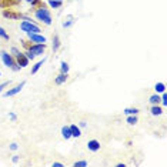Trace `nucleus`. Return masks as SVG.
<instances>
[{
	"instance_id": "1",
	"label": "nucleus",
	"mask_w": 167,
	"mask_h": 167,
	"mask_svg": "<svg viewBox=\"0 0 167 167\" xmlns=\"http://www.w3.org/2000/svg\"><path fill=\"white\" fill-rule=\"evenodd\" d=\"M34 16H36V19H39V20L43 22V23L47 24V26L52 24V14H50V12H49V9H46V6L40 7V9H36Z\"/></svg>"
},
{
	"instance_id": "2",
	"label": "nucleus",
	"mask_w": 167,
	"mask_h": 167,
	"mask_svg": "<svg viewBox=\"0 0 167 167\" xmlns=\"http://www.w3.org/2000/svg\"><path fill=\"white\" fill-rule=\"evenodd\" d=\"M0 56H2V60H3V63L6 64L9 69H12V70L17 71L20 67L17 66V63L14 61V57L12 56V54H9L7 52H0Z\"/></svg>"
},
{
	"instance_id": "3",
	"label": "nucleus",
	"mask_w": 167,
	"mask_h": 167,
	"mask_svg": "<svg viewBox=\"0 0 167 167\" xmlns=\"http://www.w3.org/2000/svg\"><path fill=\"white\" fill-rule=\"evenodd\" d=\"M20 30H23V32H26V33H40V27L39 26H36L34 24V22L33 20H24V22H22L20 23Z\"/></svg>"
},
{
	"instance_id": "4",
	"label": "nucleus",
	"mask_w": 167,
	"mask_h": 167,
	"mask_svg": "<svg viewBox=\"0 0 167 167\" xmlns=\"http://www.w3.org/2000/svg\"><path fill=\"white\" fill-rule=\"evenodd\" d=\"M27 50H30L34 56H42V54H44V50H46V44L44 43H34V44H32Z\"/></svg>"
},
{
	"instance_id": "5",
	"label": "nucleus",
	"mask_w": 167,
	"mask_h": 167,
	"mask_svg": "<svg viewBox=\"0 0 167 167\" xmlns=\"http://www.w3.org/2000/svg\"><path fill=\"white\" fill-rule=\"evenodd\" d=\"M24 86H26V81H22L20 84H17V86H14L13 89H10V90L4 91V93H3V96H4V97H12V96H14V94L20 93V91H22V89H23Z\"/></svg>"
},
{
	"instance_id": "6",
	"label": "nucleus",
	"mask_w": 167,
	"mask_h": 167,
	"mask_svg": "<svg viewBox=\"0 0 167 167\" xmlns=\"http://www.w3.org/2000/svg\"><path fill=\"white\" fill-rule=\"evenodd\" d=\"M3 17H6V19H14V20H17V19H23V20H27V19H29V17H24L22 13H14V12L6 10V9L3 10Z\"/></svg>"
},
{
	"instance_id": "7",
	"label": "nucleus",
	"mask_w": 167,
	"mask_h": 167,
	"mask_svg": "<svg viewBox=\"0 0 167 167\" xmlns=\"http://www.w3.org/2000/svg\"><path fill=\"white\" fill-rule=\"evenodd\" d=\"M27 37H29V40L33 42V43H46V37L42 36L40 33H27Z\"/></svg>"
},
{
	"instance_id": "8",
	"label": "nucleus",
	"mask_w": 167,
	"mask_h": 167,
	"mask_svg": "<svg viewBox=\"0 0 167 167\" xmlns=\"http://www.w3.org/2000/svg\"><path fill=\"white\" fill-rule=\"evenodd\" d=\"M16 63H17V66L20 67V69H23V67L29 66V59H27V56L24 53H20L19 56L16 57Z\"/></svg>"
},
{
	"instance_id": "9",
	"label": "nucleus",
	"mask_w": 167,
	"mask_h": 167,
	"mask_svg": "<svg viewBox=\"0 0 167 167\" xmlns=\"http://www.w3.org/2000/svg\"><path fill=\"white\" fill-rule=\"evenodd\" d=\"M16 4H19L17 0H0V7L2 9H7V7L16 6Z\"/></svg>"
},
{
	"instance_id": "10",
	"label": "nucleus",
	"mask_w": 167,
	"mask_h": 167,
	"mask_svg": "<svg viewBox=\"0 0 167 167\" xmlns=\"http://www.w3.org/2000/svg\"><path fill=\"white\" fill-rule=\"evenodd\" d=\"M87 149L90 151H99L100 150V143L97 140H90L89 143H87Z\"/></svg>"
},
{
	"instance_id": "11",
	"label": "nucleus",
	"mask_w": 167,
	"mask_h": 167,
	"mask_svg": "<svg viewBox=\"0 0 167 167\" xmlns=\"http://www.w3.org/2000/svg\"><path fill=\"white\" fill-rule=\"evenodd\" d=\"M66 80H67V73H60L56 79H54V83H56L57 86H60V84L66 83Z\"/></svg>"
},
{
	"instance_id": "12",
	"label": "nucleus",
	"mask_w": 167,
	"mask_h": 167,
	"mask_svg": "<svg viewBox=\"0 0 167 167\" xmlns=\"http://www.w3.org/2000/svg\"><path fill=\"white\" fill-rule=\"evenodd\" d=\"M70 127V133H71V137H80L81 136V131H80V127H77L76 124H71Z\"/></svg>"
},
{
	"instance_id": "13",
	"label": "nucleus",
	"mask_w": 167,
	"mask_h": 167,
	"mask_svg": "<svg viewBox=\"0 0 167 167\" xmlns=\"http://www.w3.org/2000/svg\"><path fill=\"white\" fill-rule=\"evenodd\" d=\"M61 136L66 139V140H69L71 137V133H70V127L69 126H64V127H61Z\"/></svg>"
},
{
	"instance_id": "14",
	"label": "nucleus",
	"mask_w": 167,
	"mask_h": 167,
	"mask_svg": "<svg viewBox=\"0 0 167 167\" xmlns=\"http://www.w3.org/2000/svg\"><path fill=\"white\" fill-rule=\"evenodd\" d=\"M161 113H163V109H161L159 104H153V107H151V114H153V116H160Z\"/></svg>"
},
{
	"instance_id": "15",
	"label": "nucleus",
	"mask_w": 167,
	"mask_h": 167,
	"mask_svg": "<svg viewBox=\"0 0 167 167\" xmlns=\"http://www.w3.org/2000/svg\"><path fill=\"white\" fill-rule=\"evenodd\" d=\"M63 4V0H49V6L53 7V9H59Z\"/></svg>"
},
{
	"instance_id": "16",
	"label": "nucleus",
	"mask_w": 167,
	"mask_h": 167,
	"mask_svg": "<svg viewBox=\"0 0 167 167\" xmlns=\"http://www.w3.org/2000/svg\"><path fill=\"white\" fill-rule=\"evenodd\" d=\"M44 61H46V59H44L43 57V60H40V61H37L36 64H34L33 67H32V74H34V73H37V71H39V69H40L42 66H43L44 64Z\"/></svg>"
},
{
	"instance_id": "17",
	"label": "nucleus",
	"mask_w": 167,
	"mask_h": 167,
	"mask_svg": "<svg viewBox=\"0 0 167 167\" xmlns=\"http://www.w3.org/2000/svg\"><path fill=\"white\" fill-rule=\"evenodd\" d=\"M60 49V39H59V36H53V52H57Z\"/></svg>"
},
{
	"instance_id": "18",
	"label": "nucleus",
	"mask_w": 167,
	"mask_h": 167,
	"mask_svg": "<svg viewBox=\"0 0 167 167\" xmlns=\"http://www.w3.org/2000/svg\"><path fill=\"white\" fill-rule=\"evenodd\" d=\"M123 113L127 114V116H130V114H139V109H136V107H127V109H124Z\"/></svg>"
},
{
	"instance_id": "19",
	"label": "nucleus",
	"mask_w": 167,
	"mask_h": 167,
	"mask_svg": "<svg viewBox=\"0 0 167 167\" xmlns=\"http://www.w3.org/2000/svg\"><path fill=\"white\" fill-rule=\"evenodd\" d=\"M154 90H156V93H163V91H166V84L164 83H156Z\"/></svg>"
},
{
	"instance_id": "20",
	"label": "nucleus",
	"mask_w": 167,
	"mask_h": 167,
	"mask_svg": "<svg viewBox=\"0 0 167 167\" xmlns=\"http://www.w3.org/2000/svg\"><path fill=\"white\" fill-rule=\"evenodd\" d=\"M30 4H32L33 9H40V7H44V3L42 2V0H33Z\"/></svg>"
},
{
	"instance_id": "21",
	"label": "nucleus",
	"mask_w": 167,
	"mask_h": 167,
	"mask_svg": "<svg viewBox=\"0 0 167 167\" xmlns=\"http://www.w3.org/2000/svg\"><path fill=\"white\" fill-rule=\"evenodd\" d=\"M149 101H150L151 104H159V103H160V96H159V93H157V94H153V96L149 99Z\"/></svg>"
},
{
	"instance_id": "22",
	"label": "nucleus",
	"mask_w": 167,
	"mask_h": 167,
	"mask_svg": "<svg viewBox=\"0 0 167 167\" xmlns=\"http://www.w3.org/2000/svg\"><path fill=\"white\" fill-rule=\"evenodd\" d=\"M127 123L129 124H136L137 123V114H130V116H127Z\"/></svg>"
},
{
	"instance_id": "23",
	"label": "nucleus",
	"mask_w": 167,
	"mask_h": 167,
	"mask_svg": "<svg viewBox=\"0 0 167 167\" xmlns=\"http://www.w3.org/2000/svg\"><path fill=\"white\" fill-rule=\"evenodd\" d=\"M0 37H3L4 40H9V39H10V36L7 34V32L4 30V29H3L2 26H0Z\"/></svg>"
},
{
	"instance_id": "24",
	"label": "nucleus",
	"mask_w": 167,
	"mask_h": 167,
	"mask_svg": "<svg viewBox=\"0 0 167 167\" xmlns=\"http://www.w3.org/2000/svg\"><path fill=\"white\" fill-rule=\"evenodd\" d=\"M60 70H61V73H69V64H67L66 61H61Z\"/></svg>"
},
{
	"instance_id": "25",
	"label": "nucleus",
	"mask_w": 167,
	"mask_h": 167,
	"mask_svg": "<svg viewBox=\"0 0 167 167\" xmlns=\"http://www.w3.org/2000/svg\"><path fill=\"white\" fill-rule=\"evenodd\" d=\"M73 166L74 167H86L87 166V161L86 160H79V161H76Z\"/></svg>"
},
{
	"instance_id": "26",
	"label": "nucleus",
	"mask_w": 167,
	"mask_h": 167,
	"mask_svg": "<svg viewBox=\"0 0 167 167\" xmlns=\"http://www.w3.org/2000/svg\"><path fill=\"white\" fill-rule=\"evenodd\" d=\"M19 54H20V52H19V49H17V47H12V56H13L14 59H16V57L19 56Z\"/></svg>"
},
{
	"instance_id": "27",
	"label": "nucleus",
	"mask_w": 167,
	"mask_h": 167,
	"mask_svg": "<svg viewBox=\"0 0 167 167\" xmlns=\"http://www.w3.org/2000/svg\"><path fill=\"white\" fill-rule=\"evenodd\" d=\"M161 104L163 106H167V94H166V91H163V96H161Z\"/></svg>"
},
{
	"instance_id": "28",
	"label": "nucleus",
	"mask_w": 167,
	"mask_h": 167,
	"mask_svg": "<svg viewBox=\"0 0 167 167\" xmlns=\"http://www.w3.org/2000/svg\"><path fill=\"white\" fill-rule=\"evenodd\" d=\"M24 54H26V56H27V59H29V60H33L34 57H36L33 53H32L30 50H26V53H24Z\"/></svg>"
},
{
	"instance_id": "29",
	"label": "nucleus",
	"mask_w": 167,
	"mask_h": 167,
	"mask_svg": "<svg viewBox=\"0 0 167 167\" xmlns=\"http://www.w3.org/2000/svg\"><path fill=\"white\" fill-rule=\"evenodd\" d=\"M9 84H10V81H4V83L0 84V93H2V91H3L4 89H6V87L9 86Z\"/></svg>"
},
{
	"instance_id": "30",
	"label": "nucleus",
	"mask_w": 167,
	"mask_h": 167,
	"mask_svg": "<svg viewBox=\"0 0 167 167\" xmlns=\"http://www.w3.org/2000/svg\"><path fill=\"white\" fill-rule=\"evenodd\" d=\"M73 22H74V20H69V22H64V23H63V26H64V27H70L71 24H73Z\"/></svg>"
},
{
	"instance_id": "31",
	"label": "nucleus",
	"mask_w": 167,
	"mask_h": 167,
	"mask_svg": "<svg viewBox=\"0 0 167 167\" xmlns=\"http://www.w3.org/2000/svg\"><path fill=\"white\" fill-rule=\"evenodd\" d=\"M17 147H19L17 146V143H12L10 144V150H17Z\"/></svg>"
},
{
	"instance_id": "32",
	"label": "nucleus",
	"mask_w": 167,
	"mask_h": 167,
	"mask_svg": "<svg viewBox=\"0 0 167 167\" xmlns=\"http://www.w3.org/2000/svg\"><path fill=\"white\" fill-rule=\"evenodd\" d=\"M12 161H13V163H17V161H19V156H13L12 157Z\"/></svg>"
},
{
	"instance_id": "33",
	"label": "nucleus",
	"mask_w": 167,
	"mask_h": 167,
	"mask_svg": "<svg viewBox=\"0 0 167 167\" xmlns=\"http://www.w3.org/2000/svg\"><path fill=\"white\" fill-rule=\"evenodd\" d=\"M52 166H53V167H63V164H61V163H53Z\"/></svg>"
},
{
	"instance_id": "34",
	"label": "nucleus",
	"mask_w": 167,
	"mask_h": 167,
	"mask_svg": "<svg viewBox=\"0 0 167 167\" xmlns=\"http://www.w3.org/2000/svg\"><path fill=\"white\" fill-rule=\"evenodd\" d=\"M9 117H10L12 120H16V114H14V113H10V114H9Z\"/></svg>"
},
{
	"instance_id": "35",
	"label": "nucleus",
	"mask_w": 167,
	"mask_h": 167,
	"mask_svg": "<svg viewBox=\"0 0 167 167\" xmlns=\"http://www.w3.org/2000/svg\"><path fill=\"white\" fill-rule=\"evenodd\" d=\"M86 121H80V127H86Z\"/></svg>"
},
{
	"instance_id": "36",
	"label": "nucleus",
	"mask_w": 167,
	"mask_h": 167,
	"mask_svg": "<svg viewBox=\"0 0 167 167\" xmlns=\"http://www.w3.org/2000/svg\"><path fill=\"white\" fill-rule=\"evenodd\" d=\"M26 2H27V3H32V2H33V0H26Z\"/></svg>"
}]
</instances>
